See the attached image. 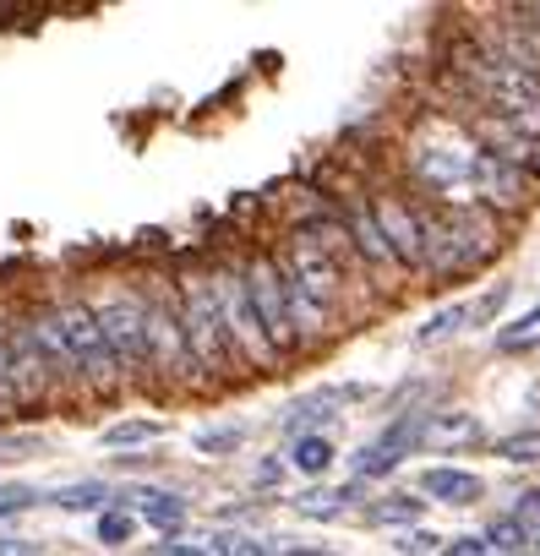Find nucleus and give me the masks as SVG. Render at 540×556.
I'll use <instances>...</instances> for the list:
<instances>
[{"label":"nucleus","instance_id":"1","mask_svg":"<svg viewBox=\"0 0 540 556\" xmlns=\"http://www.w3.org/2000/svg\"><path fill=\"white\" fill-rule=\"evenodd\" d=\"M453 72H459V83L475 88V99L486 110H497V121H507L518 131H540V77H529L524 66H513L507 55H497L480 39L453 45Z\"/></svg>","mask_w":540,"mask_h":556},{"label":"nucleus","instance_id":"2","mask_svg":"<svg viewBox=\"0 0 540 556\" xmlns=\"http://www.w3.org/2000/svg\"><path fill=\"white\" fill-rule=\"evenodd\" d=\"M175 306H180V328H186V344L197 355V371L208 377H229V366H240L229 333H224V317H218V295H213V278L208 273H186L175 285Z\"/></svg>","mask_w":540,"mask_h":556},{"label":"nucleus","instance_id":"3","mask_svg":"<svg viewBox=\"0 0 540 556\" xmlns=\"http://www.w3.org/2000/svg\"><path fill=\"white\" fill-rule=\"evenodd\" d=\"M50 317H55V328H61V339H66V355H72V366H77V382H88L93 393H115V388H121V366H115V355H110V344H104V328H99V317H93V301L66 295V301L50 306Z\"/></svg>","mask_w":540,"mask_h":556},{"label":"nucleus","instance_id":"4","mask_svg":"<svg viewBox=\"0 0 540 556\" xmlns=\"http://www.w3.org/2000/svg\"><path fill=\"white\" fill-rule=\"evenodd\" d=\"M497 245V229L475 213H426V262L437 278H459V273H475Z\"/></svg>","mask_w":540,"mask_h":556},{"label":"nucleus","instance_id":"5","mask_svg":"<svg viewBox=\"0 0 540 556\" xmlns=\"http://www.w3.org/2000/svg\"><path fill=\"white\" fill-rule=\"evenodd\" d=\"M93 317L104 328V344L126 377H148V295L137 290H110L104 301H93Z\"/></svg>","mask_w":540,"mask_h":556},{"label":"nucleus","instance_id":"6","mask_svg":"<svg viewBox=\"0 0 540 556\" xmlns=\"http://www.w3.org/2000/svg\"><path fill=\"white\" fill-rule=\"evenodd\" d=\"M208 278H213L218 317H224V333H229L235 355H240L246 366H274L279 355H274V344H267V333H262V323H256V306H251V295H246V273H240V267H213Z\"/></svg>","mask_w":540,"mask_h":556},{"label":"nucleus","instance_id":"7","mask_svg":"<svg viewBox=\"0 0 540 556\" xmlns=\"http://www.w3.org/2000/svg\"><path fill=\"white\" fill-rule=\"evenodd\" d=\"M240 273H246V295L256 306V323H262L267 344H274V355L296 350L301 333H296V317H290V285H285L279 256H251Z\"/></svg>","mask_w":540,"mask_h":556},{"label":"nucleus","instance_id":"8","mask_svg":"<svg viewBox=\"0 0 540 556\" xmlns=\"http://www.w3.org/2000/svg\"><path fill=\"white\" fill-rule=\"evenodd\" d=\"M148 371L164 382H197V355L186 344L180 328V306L175 295H148Z\"/></svg>","mask_w":540,"mask_h":556},{"label":"nucleus","instance_id":"9","mask_svg":"<svg viewBox=\"0 0 540 556\" xmlns=\"http://www.w3.org/2000/svg\"><path fill=\"white\" fill-rule=\"evenodd\" d=\"M372 218H377V229H382L393 262H404V267H420V262H426V213H415V207L399 202V197H377V202H372Z\"/></svg>","mask_w":540,"mask_h":556},{"label":"nucleus","instance_id":"10","mask_svg":"<svg viewBox=\"0 0 540 556\" xmlns=\"http://www.w3.org/2000/svg\"><path fill=\"white\" fill-rule=\"evenodd\" d=\"M7 361H12V388H17V404L50 399V393L61 388V377H55V366L45 361V350L34 344L28 323H17V328L7 333Z\"/></svg>","mask_w":540,"mask_h":556},{"label":"nucleus","instance_id":"11","mask_svg":"<svg viewBox=\"0 0 540 556\" xmlns=\"http://www.w3.org/2000/svg\"><path fill=\"white\" fill-rule=\"evenodd\" d=\"M469 186H475L486 202H518V197H524V169L513 164V153L480 148L475 164H469Z\"/></svg>","mask_w":540,"mask_h":556},{"label":"nucleus","instance_id":"12","mask_svg":"<svg viewBox=\"0 0 540 556\" xmlns=\"http://www.w3.org/2000/svg\"><path fill=\"white\" fill-rule=\"evenodd\" d=\"M469 164H475V153H464V148H420V153H415V175H420L431 191H459V186H469Z\"/></svg>","mask_w":540,"mask_h":556},{"label":"nucleus","instance_id":"13","mask_svg":"<svg viewBox=\"0 0 540 556\" xmlns=\"http://www.w3.org/2000/svg\"><path fill=\"white\" fill-rule=\"evenodd\" d=\"M420 491L426 496H437V502H448V507H469V502H480V475H469V469H448V464H437V469H426L420 475Z\"/></svg>","mask_w":540,"mask_h":556},{"label":"nucleus","instance_id":"14","mask_svg":"<svg viewBox=\"0 0 540 556\" xmlns=\"http://www.w3.org/2000/svg\"><path fill=\"white\" fill-rule=\"evenodd\" d=\"M344 229H350V245H355V251H361L372 267L393 262V251H388V240H382V229H377L372 207H350V213H344Z\"/></svg>","mask_w":540,"mask_h":556},{"label":"nucleus","instance_id":"15","mask_svg":"<svg viewBox=\"0 0 540 556\" xmlns=\"http://www.w3.org/2000/svg\"><path fill=\"white\" fill-rule=\"evenodd\" d=\"M137 502H142V518H148L153 529H164V534H175V529L186 523V502H180L175 491H137Z\"/></svg>","mask_w":540,"mask_h":556},{"label":"nucleus","instance_id":"16","mask_svg":"<svg viewBox=\"0 0 540 556\" xmlns=\"http://www.w3.org/2000/svg\"><path fill=\"white\" fill-rule=\"evenodd\" d=\"M290 464H296L301 475H328V464H334V442H328L323 431H306V437H296Z\"/></svg>","mask_w":540,"mask_h":556},{"label":"nucleus","instance_id":"17","mask_svg":"<svg viewBox=\"0 0 540 556\" xmlns=\"http://www.w3.org/2000/svg\"><path fill=\"white\" fill-rule=\"evenodd\" d=\"M535 344H540V306L524 312L518 323H507V328L497 333V350H502V355H524V350H535Z\"/></svg>","mask_w":540,"mask_h":556},{"label":"nucleus","instance_id":"18","mask_svg":"<svg viewBox=\"0 0 540 556\" xmlns=\"http://www.w3.org/2000/svg\"><path fill=\"white\" fill-rule=\"evenodd\" d=\"M486 540H491L502 556H513V551H529V529H524L513 513H507V518H491V523H486Z\"/></svg>","mask_w":540,"mask_h":556},{"label":"nucleus","instance_id":"19","mask_svg":"<svg viewBox=\"0 0 540 556\" xmlns=\"http://www.w3.org/2000/svg\"><path fill=\"white\" fill-rule=\"evenodd\" d=\"M104 502H110V485H99V480H83V485L55 491V507H72V513H83V507H104Z\"/></svg>","mask_w":540,"mask_h":556},{"label":"nucleus","instance_id":"20","mask_svg":"<svg viewBox=\"0 0 540 556\" xmlns=\"http://www.w3.org/2000/svg\"><path fill=\"white\" fill-rule=\"evenodd\" d=\"M469 323V306H448V312H437L420 333H415V344H437V339H448V333H459Z\"/></svg>","mask_w":540,"mask_h":556},{"label":"nucleus","instance_id":"21","mask_svg":"<svg viewBox=\"0 0 540 556\" xmlns=\"http://www.w3.org/2000/svg\"><path fill=\"white\" fill-rule=\"evenodd\" d=\"M431 431H437V442H475L480 437L475 415H431Z\"/></svg>","mask_w":540,"mask_h":556},{"label":"nucleus","instance_id":"22","mask_svg":"<svg viewBox=\"0 0 540 556\" xmlns=\"http://www.w3.org/2000/svg\"><path fill=\"white\" fill-rule=\"evenodd\" d=\"M426 513V502H415V496H388V502H377L372 507V518L377 523H415Z\"/></svg>","mask_w":540,"mask_h":556},{"label":"nucleus","instance_id":"23","mask_svg":"<svg viewBox=\"0 0 540 556\" xmlns=\"http://www.w3.org/2000/svg\"><path fill=\"white\" fill-rule=\"evenodd\" d=\"M159 431H164V426H153V420H126V426H110L104 442H110V447H131V442H153Z\"/></svg>","mask_w":540,"mask_h":556},{"label":"nucleus","instance_id":"24","mask_svg":"<svg viewBox=\"0 0 540 556\" xmlns=\"http://www.w3.org/2000/svg\"><path fill=\"white\" fill-rule=\"evenodd\" d=\"M497 453H502V458H513V464H535V458H540V431L502 437V442H497Z\"/></svg>","mask_w":540,"mask_h":556},{"label":"nucleus","instance_id":"25","mask_svg":"<svg viewBox=\"0 0 540 556\" xmlns=\"http://www.w3.org/2000/svg\"><path fill=\"white\" fill-rule=\"evenodd\" d=\"M339 502H350V491H306V496H301V513H312V518H334Z\"/></svg>","mask_w":540,"mask_h":556},{"label":"nucleus","instance_id":"26","mask_svg":"<svg viewBox=\"0 0 540 556\" xmlns=\"http://www.w3.org/2000/svg\"><path fill=\"white\" fill-rule=\"evenodd\" d=\"M131 529H137V518H131V513H104V518H99V540H104V545L131 540Z\"/></svg>","mask_w":540,"mask_h":556},{"label":"nucleus","instance_id":"27","mask_svg":"<svg viewBox=\"0 0 540 556\" xmlns=\"http://www.w3.org/2000/svg\"><path fill=\"white\" fill-rule=\"evenodd\" d=\"M213 551H218V556H267V545L251 540V534H218Z\"/></svg>","mask_w":540,"mask_h":556},{"label":"nucleus","instance_id":"28","mask_svg":"<svg viewBox=\"0 0 540 556\" xmlns=\"http://www.w3.org/2000/svg\"><path fill=\"white\" fill-rule=\"evenodd\" d=\"M437 545H442V540L426 534V529H404V534H399V551H404V556H426V551H437Z\"/></svg>","mask_w":540,"mask_h":556},{"label":"nucleus","instance_id":"29","mask_svg":"<svg viewBox=\"0 0 540 556\" xmlns=\"http://www.w3.org/2000/svg\"><path fill=\"white\" fill-rule=\"evenodd\" d=\"M17 409V388H12V361H7V339H0V415Z\"/></svg>","mask_w":540,"mask_h":556},{"label":"nucleus","instance_id":"30","mask_svg":"<svg viewBox=\"0 0 540 556\" xmlns=\"http://www.w3.org/2000/svg\"><path fill=\"white\" fill-rule=\"evenodd\" d=\"M197 447H202V453H235V447H240V431H202Z\"/></svg>","mask_w":540,"mask_h":556},{"label":"nucleus","instance_id":"31","mask_svg":"<svg viewBox=\"0 0 540 556\" xmlns=\"http://www.w3.org/2000/svg\"><path fill=\"white\" fill-rule=\"evenodd\" d=\"M513 518L535 534V523H540V491H524V496H518V507H513Z\"/></svg>","mask_w":540,"mask_h":556},{"label":"nucleus","instance_id":"32","mask_svg":"<svg viewBox=\"0 0 540 556\" xmlns=\"http://www.w3.org/2000/svg\"><path fill=\"white\" fill-rule=\"evenodd\" d=\"M442 556H486V540H475V534H459V540H448V545H442Z\"/></svg>","mask_w":540,"mask_h":556},{"label":"nucleus","instance_id":"33","mask_svg":"<svg viewBox=\"0 0 540 556\" xmlns=\"http://www.w3.org/2000/svg\"><path fill=\"white\" fill-rule=\"evenodd\" d=\"M0 556H39V545H28V540H7V534H0Z\"/></svg>","mask_w":540,"mask_h":556},{"label":"nucleus","instance_id":"34","mask_svg":"<svg viewBox=\"0 0 540 556\" xmlns=\"http://www.w3.org/2000/svg\"><path fill=\"white\" fill-rule=\"evenodd\" d=\"M148 556H208L202 545H153Z\"/></svg>","mask_w":540,"mask_h":556},{"label":"nucleus","instance_id":"35","mask_svg":"<svg viewBox=\"0 0 540 556\" xmlns=\"http://www.w3.org/2000/svg\"><path fill=\"white\" fill-rule=\"evenodd\" d=\"M285 556H334V551H317V545H290Z\"/></svg>","mask_w":540,"mask_h":556},{"label":"nucleus","instance_id":"36","mask_svg":"<svg viewBox=\"0 0 540 556\" xmlns=\"http://www.w3.org/2000/svg\"><path fill=\"white\" fill-rule=\"evenodd\" d=\"M518 17H535V34H540V7H518Z\"/></svg>","mask_w":540,"mask_h":556},{"label":"nucleus","instance_id":"37","mask_svg":"<svg viewBox=\"0 0 540 556\" xmlns=\"http://www.w3.org/2000/svg\"><path fill=\"white\" fill-rule=\"evenodd\" d=\"M529 551H535V556H540V529H535V534H529Z\"/></svg>","mask_w":540,"mask_h":556}]
</instances>
